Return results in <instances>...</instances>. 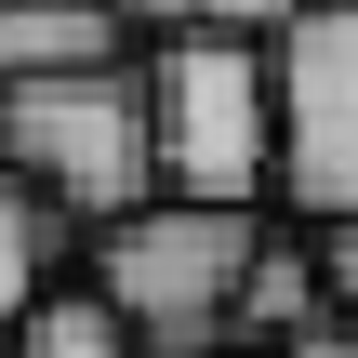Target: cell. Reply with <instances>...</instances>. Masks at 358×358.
I'll return each mask as SVG.
<instances>
[{
    "label": "cell",
    "instance_id": "ba28073f",
    "mask_svg": "<svg viewBox=\"0 0 358 358\" xmlns=\"http://www.w3.org/2000/svg\"><path fill=\"white\" fill-rule=\"evenodd\" d=\"M27 358H146V332L120 319V292L106 279H53L40 306H27V332H13Z\"/></svg>",
    "mask_w": 358,
    "mask_h": 358
},
{
    "label": "cell",
    "instance_id": "6da1fadb",
    "mask_svg": "<svg viewBox=\"0 0 358 358\" xmlns=\"http://www.w3.org/2000/svg\"><path fill=\"white\" fill-rule=\"evenodd\" d=\"M266 199H133L120 226H93V279L120 292V319L146 332V358H239V279L266 252Z\"/></svg>",
    "mask_w": 358,
    "mask_h": 358
},
{
    "label": "cell",
    "instance_id": "5b68a950",
    "mask_svg": "<svg viewBox=\"0 0 358 358\" xmlns=\"http://www.w3.org/2000/svg\"><path fill=\"white\" fill-rule=\"evenodd\" d=\"M319 319H345V306H332V266H319V226L279 213L266 252H252V279H239V345H292V332H319Z\"/></svg>",
    "mask_w": 358,
    "mask_h": 358
},
{
    "label": "cell",
    "instance_id": "3957f363",
    "mask_svg": "<svg viewBox=\"0 0 358 358\" xmlns=\"http://www.w3.org/2000/svg\"><path fill=\"white\" fill-rule=\"evenodd\" d=\"M146 93H159V173L186 199H279V40L173 27L146 53Z\"/></svg>",
    "mask_w": 358,
    "mask_h": 358
},
{
    "label": "cell",
    "instance_id": "7c38bea8",
    "mask_svg": "<svg viewBox=\"0 0 358 358\" xmlns=\"http://www.w3.org/2000/svg\"><path fill=\"white\" fill-rule=\"evenodd\" d=\"M0 358H27V345H0Z\"/></svg>",
    "mask_w": 358,
    "mask_h": 358
},
{
    "label": "cell",
    "instance_id": "52a82bcc",
    "mask_svg": "<svg viewBox=\"0 0 358 358\" xmlns=\"http://www.w3.org/2000/svg\"><path fill=\"white\" fill-rule=\"evenodd\" d=\"M66 226H80V213H66L40 173H13V159H0V345H13V332H27V306L53 292V252H66Z\"/></svg>",
    "mask_w": 358,
    "mask_h": 358
},
{
    "label": "cell",
    "instance_id": "30bf717a",
    "mask_svg": "<svg viewBox=\"0 0 358 358\" xmlns=\"http://www.w3.org/2000/svg\"><path fill=\"white\" fill-rule=\"evenodd\" d=\"M319 226V266H332V306L358 319V213H306Z\"/></svg>",
    "mask_w": 358,
    "mask_h": 358
},
{
    "label": "cell",
    "instance_id": "7a4b0ae2",
    "mask_svg": "<svg viewBox=\"0 0 358 358\" xmlns=\"http://www.w3.org/2000/svg\"><path fill=\"white\" fill-rule=\"evenodd\" d=\"M0 159L40 173L80 226H120L133 199H159V93H146V53H106V66H53V80H0Z\"/></svg>",
    "mask_w": 358,
    "mask_h": 358
},
{
    "label": "cell",
    "instance_id": "8fae6325",
    "mask_svg": "<svg viewBox=\"0 0 358 358\" xmlns=\"http://www.w3.org/2000/svg\"><path fill=\"white\" fill-rule=\"evenodd\" d=\"M239 358H358V319H319V332H292V345H239Z\"/></svg>",
    "mask_w": 358,
    "mask_h": 358
},
{
    "label": "cell",
    "instance_id": "8992f818",
    "mask_svg": "<svg viewBox=\"0 0 358 358\" xmlns=\"http://www.w3.org/2000/svg\"><path fill=\"white\" fill-rule=\"evenodd\" d=\"M133 53L120 0H0V80H53V66H106Z\"/></svg>",
    "mask_w": 358,
    "mask_h": 358
},
{
    "label": "cell",
    "instance_id": "277c9868",
    "mask_svg": "<svg viewBox=\"0 0 358 358\" xmlns=\"http://www.w3.org/2000/svg\"><path fill=\"white\" fill-rule=\"evenodd\" d=\"M279 213H358V0L279 27Z\"/></svg>",
    "mask_w": 358,
    "mask_h": 358
},
{
    "label": "cell",
    "instance_id": "9c48e42d",
    "mask_svg": "<svg viewBox=\"0 0 358 358\" xmlns=\"http://www.w3.org/2000/svg\"><path fill=\"white\" fill-rule=\"evenodd\" d=\"M120 13H133L146 40H173V27H252V40H279L306 0H120Z\"/></svg>",
    "mask_w": 358,
    "mask_h": 358
}]
</instances>
